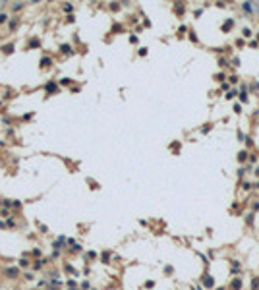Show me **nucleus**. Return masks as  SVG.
<instances>
[{
  "label": "nucleus",
  "mask_w": 259,
  "mask_h": 290,
  "mask_svg": "<svg viewBox=\"0 0 259 290\" xmlns=\"http://www.w3.org/2000/svg\"><path fill=\"white\" fill-rule=\"evenodd\" d=\"M6 275L10 278H16L18 277V269H16V267H10V269H6Z\"/></svg>",
  "instance_id": "2"
},
{
  "label": "nucleus",
  "mask_w": 259,
  "mask_h": 290,
  "mask_svg": "<svg viewBox=\"0 0 259 290\" xmlns=\"http://www.w3.org/2000/svg\"><path fill=\"white\" fill-rule=\"evenodd\" d=\"M230 27H232V19H230V21H226V23H224V31H226V29H230Z\"/></svg>",
  "instance_id": "9"
},
{
  "label": "nucleus",
  "mask_w": 259,
  "mask_h": 290,
  "mask_svg": "<svg viewBox=\"0 0 259 290\" xmlns=\"http://www.w3.org/2000/svg\"><path fill=\"white\" fill-rule=\"evenodd\" d=\"M60 48H62V52H68V54H72V46H70V45H62Z\"/></svg>",
  "instance_id": "4"
},
{
  "label": "nucleus",
  "mask_w": 259,
  "mask_h": 290,
  "mask_svg": "<svg viewBox=\"0 0 259 290\" xmlns=\"http://www.w3.org/2000/svg\"><path fill=\"white\" fill-rule=\"evenodd\" d=\"M46 91H48V93L56 91V85H54V83H46Z\"/></svg>",
  "instance_id": "5"
},
{
  "label": "nucleus",
  "mask_w": 259,
  "mask_h": 290,
  "mask_svg": "<svg viewBox=\"0 0 259 290\" xmlns=\"http://www.w3.org/2000/svg\"><path fill=\"white\" fill-rule=\"evenodd\" d=\"M255 288H259V278H255V280H253V290H255Z\"/></svg>",
  "instance_id": "11"
},
{
  "label": "nucleus",
  "mask_w": 259,
  "mask_h": 290,
  "mask_svg": "<svg viewBox=\"0 0 259 290\" xmlns=\"http://www.w3.org/2000/svg\"><path fill=\"white\" fill-rule=\"evenodd\" d=\"M12 50H14V45H4L2 46V52H4V54H10Z\"/></svg>",
  "instance_id": "3"
},
{
  "label": "nucleus",
  "mask_w": 259,
  "mask_h": 290,
  "mask_svg": "<svg viewBox=\"0 0 259 290\" xmlns=\"http://www.w3.org/2000/svg\"><path fill=\"white\" fill-rule=\"evenodd\" d=\"M20 265H21V267H27L29 263H27V259H21V261H20Z\"/></svg>",
  "instance_id": "13"
},
{
  "label": "nucleus",
  "mask_w": 259,
  "mask_h": 290,
  "mask_svg": "<svg viewBox=\"0 0 259 290\" xmlns=\"http://www.w3.org/2000/svg\"><path fill=\"white\" fill-rule=\"evenodd\" d=\"M238 288H240V280H236V282L232 284V290H238Z\"/></svg>",
  "instance_id": "10"
},
{
  "label": "nucleus",
  "mask_w": 259,
  "mask_h": 290,
  "mask_svg": "<svg viewBox=\"0 0 259 290\" xmlns=\"http://www.w3.org/2000/svg\"><path fill=\"white\" fill-rule=\"evenodd\" d=\"M6 19H8V16H6V14H0V23H4Z\"/></svg>",
  "instance_id": "8"
},
{
  "label": "nucleus",
  "mask_w": 259,
  "mask_h": 290,
  "mask_svg": "<svg viewBox=\"0 0 259 290\" xmlns=\"http://www.w3.org/2000/svg\"><path fill=\"white\" fill-rule=\"evenodd\" d=\"M16 25H18V19H12L10 21V29H16Z\"/></svg>",
  "instance_id": "6"
},
{
  "label": "nucleus",
  "mask_w": 259,
  "mask_h": 290,
  "mask_svg": "<svg viewBox=\"0 0 259 290\" xmlns=\"http://www.w3.org/2000/svg\"><path fill=\"white\" fill-rule=\"evenodd\" d=\"M48 62H50L48 58H43V60H41V64H43V68H46V66H48Z\"/></svg>",
  "instance_id": "7"
},
{
  "label": "nucleus",
  "mask_w": 259,
  "mask_h": 290,
  "mask_svg": "<svg viewBox=\"0 0 259 290\" xmlns=\"http://www.w3.org/2000/svg\"><path fill=\"white\" fill-rule=\"evenodd\" d=\"M81 288L87 290V288H89V282H87V280H85V282H81Z\"/></svg>",
  "instance_id": "12"
},
{
  "label": "nucleus",
  "mask_w": 259,
  "mask_h": 290,
  "mask_svg": "<svg viewBox=\"0 0 259 290\" xmlns=\"http://www.w3.org/2000/svg\"><path fill=\"white\" fill-rule=\"evenodd\" d=\"M244 10L246 12H259V6H255L252 2H244Z\"/></svg>",
  "instance_id": "1"
}]
</instances>
